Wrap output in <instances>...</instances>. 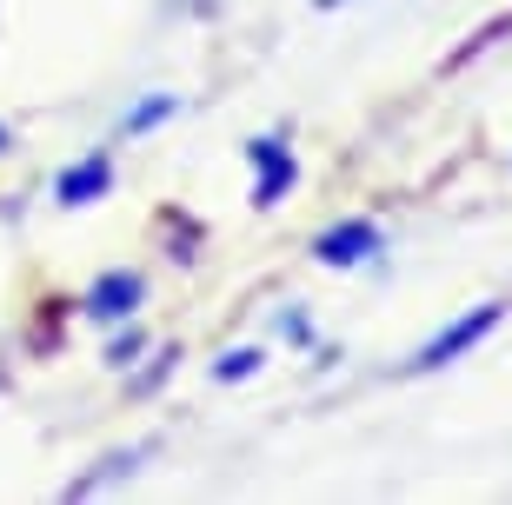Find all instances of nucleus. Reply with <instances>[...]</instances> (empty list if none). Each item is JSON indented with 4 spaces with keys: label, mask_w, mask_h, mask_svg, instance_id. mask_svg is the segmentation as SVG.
<instances>
[{
    "label": "nucleus",
    "mask_w": 512,
    "mask_h": 505,
    "mask_svg": "<svg viewBox=\"0 0 512 505\" xmlns=\"http://www.w3.org/2000/svg\"><path fill=\"white\" fill-rule=\"evenodd\" d=\"M499 319H506V300H486V306H473V313H459L446 333H433V339L413 353V373H439V366H453L459 353H473L479 339L493 333Z\"/></svg>",
    "instance_id": "nucleus-1"
},
{
    "label": "nucleus",
    "mask_w": 512,
    "mask_h": 505,
    "mask_svg": "<svg viewBox=\"0 0 512 505\" xmlns=\"http://www.w3.org/2000/svg\"><path fill=\"white\" fill-rule=\"evenodd\" d=\"M380 246L386 240H380L373 220H340V226H326L320 240H313V253H320V266H366Z\"/></svg>",
    "instance_id": "nucleus-2"
},
{
    "label": "nucleus",
    "mask_w": 512,
    "mask_h": 505,
    "mask_svg": "<svg viewBox=\"0 0 512 505\" xmlns=\"http://www.w3.org/2000/svg\"><path fill=\"white\" fill-rule=\"evenodd\" d=\"M253 206H280L286 193H293V180H300V167H293V153L280 147V140H253Z\"/></svg>",
    "instance_id": "nucleus-3"
},
{
    "label": "nucleus",
    "mask_w": 512,
    "mask_h": 505,
    "mask_svg": "<svg viewBox=\"0 0 512 505\" xmlns=\"http://www.w3.org/2000/svg\"><path fill=\"white\" fill-rule=\"evenodd\" d=\"M147 300V280H140V273H127V266H114V273H100L94 286H87V319H127L133 306Z\"/></svg>",
    "instance_id": "nucleus-4"
},
{
    "label": "nucleus",
    "mask_w": 512,
    "mask_h": 505,
    "mask_svg": "<svg viewBox=\"0 0 512 505\" xmlns=\"http://www.w3.org/2000/svg\"><path fill=\"white\" fill-rule=\"evenodd\" d=\"M107 187H114V160L107 153H87L80 167H67L60 173V206H94V200H107Z\"/></svg>",
    "instance_id": "nucleus-5"
},
{
    "label": "nucleus",
    "mask_w": 512,
    "mask_h": 505,
    "mask_svg": "<svg viewBox=\"0 0 512 505\" xmlns=\"http://www.w3.org/2000/svg\"><path fill=\"white\" fill-rule=\"evenodd\" d=\"M140 459H147V452H140V446H133V452H107V459H100L94 472H80L74 486H67V499H94L100 486H114V479H127V472L140 466Z\"/></svg>",
    "instance_id": "nucleus-6"
},
{
    "label": "nucleus",
    "mask_w": 512,
    "mask_h": 505,
    "mask_svg": "<svg viewBox=\"0 0 512 505\" xmlns=\"http://www.w3.org/2000/svg\"><path fill=\"white\" fill-rule=\"evenodd\" d=\"M173 113H180V94H147L140 107L127 113V133H153L160 120H173Z\"/></svg>",
    "instance_id": "nucleus-7"
},
{
    "label": "nucleus",
    "mask_w": 512,
    "mask_h": 505,
    "mask_svg": "<svg viewBox=\"0 0 512 505\" xmlns=\"http://www.w3.org/2000/svg\"><path fill=\"white\" fill-rule=\"evenodd\" d=\"M512 34V14H499V20H486V27H479V34L473 40H466V47H459V54L453 60H446V67H466V60H473V54H486V47H493V40H506Z\"/></svg>",
    "instance_id": "nucleus-8"
},
{
    "label": "nucleus",
    "mask_w": 512,
    "mask_h": 505,
    "mask_svg": "<svg viewBox=\"0 0 512 505\" xmlns=\"http://www.w3.org/2000/svg\"><path fill=\"white\" fill-rule=\"evenodd\" d=\"M253 373H260V353H253V346H240V353H227V359H213V379H220V386L253 379Z\"/></svg>",
    "instance_id": "nucleus-9"
},
{
    "label": "nucleus",
    "mask_w": 512,
    "mask_h": 505,
    "mask_svg": "<svg viewBox=\"0 0 512 505\" xmlns=\"http://www.w3.org/2000/svg\"><path fill=\"white\" fill-rule=\"evenodd\" d=\"M140 346H147V339L127 326V339H114V346H107V366H133V359H140Z\"/></svg>",
    "instance_id": "nucleus-10"
},
{
    "label": "nucleus",
    "mask_w": 512,
    "mask_h": 505,
    "mask_svg": "<svg viewBox=\"0 0 512 505\" xmlns=\"http://www.w3.org/2000/svg\"><path fill=\"white\" fill-rule=\"evenodd\" d=\"M313 7H340V0H313Z\"/></svg>",
    "instance_id": "nucleus-11"
},
{
    "label": "nucleus",
    "mask_w": 512,
    "mask_h": 505,
    "mask_svg": "<svg viewBox=\"0 0 512 505\" xmlns=\"http://www.w3.org/2000/svg\"><path fill=\"white\" fill-rule=\"evenodd\" d=\"M0 147H7V127H0Z\"/></svg>",
    "instance_id": "nucleus-12"
}]
</instances>
